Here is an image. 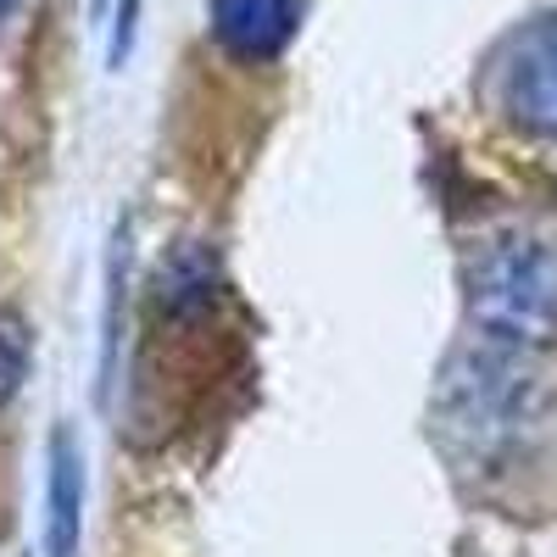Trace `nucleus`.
<instances>
[{
    "label": "nucleus",
    "instance_id": "obj_1",
    "mask_svg": "<svg viewBox=\"0 0 557 557\" xmlns=\"http://www.w3.org/2000/svg\"><path fill=\"white\" fill-rule=\"evenodd\" d=\"M535 412H541V385L524 346L474 335L446 362L435 418H441L446 446L462 462H502L524 441Z\"/></svg>",
    "mask_w": 557,
    "mask_h": 557
},
{
    "label": "nucleus",
    "instance_id": "obj_2",
    "mask_svg": "<svg viewBox=\"0 0 557 557\" xmlns=\"http://www.w3.org/2000/svg\"><path fill=\"white\" fill-rule=\"evenodd\" d=\"M474 330L507 346H546L557 335V251L535 235H491L469 257Z\"/></svg>",
    "mask_w": 557,
    "mask_h": 557
},
{
    "label": "nucleus",
    "instance_id": "obj_3",
    "mask_svg": "<svg viewBox=\"0 0 557 557\" xmlns=\"http://www.w3.org/2000/svg\"><path fill=\"white\" fill-rule=\"evenodd\" d=\"M502 112L524 134L557 139V12L513 39L502 62Z\"/></svg>",
    "mask_w": 557,
    "mask_h": 557
},
{
    "label": "nucleus",
    "instance_id": "obj_4",
    "mask_svg": "<svg viewBox=\"0 0 557 557\" xmlns=\"http://www.w3.org/2000/svg\"><path fill=\"white\" fill-rule=\"evenodd\" d=\"M301 28V0H212V34L228 57L273 62Z\"/></svg>",
    "mask_w": 557,
    "mask_h": 557
},
{
    "label": "nucleus",
    "instance_id": "obj_5",
    "mask_svg": "<svg viewBox=\"0 0 557 557\" xmlns=\"http://www.w3.org/2000/svg\"><path fill=\"white\" fill-rule=\"evenodd\" d=\"M78 507H84L78 451L57 430V441H51V557H73L78 552Z\"/></svg>",
    "mask_w": 557,
    "mask_h": 557
},
{
    "label": "nucleus",
    "instance_id": "obj_6",
    "mask_svg": "<svg viewBox=\"0 0 557 557\" xmlns=\"http://www.w3.org/2000/svg\"><path fill=\"white\" fill-rule=\"evenodd\" d=\"M28 374V330L17 312H0V401H7Z\"/></svg>",
    "mask_w": 557,
    "mask_h": 557
},
{
    "label": "nucleus",
    "instance_id": "obj_7",
    "mask_svg": "<svg viewBox=\"0 0 557 557\" xmlns=\"http://www.w3.org/2000/svg\"><path fill=\"white\" fill-rule=\"evenodd\" d=\"M12 12H17V0H0V23H7Z\"/></svg>",
    "mask_w": 557,
    "mask_h": 557
}]
</instances>
